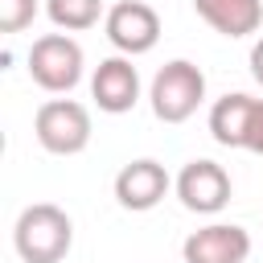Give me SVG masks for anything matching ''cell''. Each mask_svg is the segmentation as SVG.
Wrapping results in <instances>:
<instances>
[{
	"label": "cell",
	"mask_w": 263,
	"mask_h": 263,
	"mask_svg": "<svg viewBox=\"0 0 263 263\" xmlns=\"http://www.w3.org/2000/svg\"><path fill=\"white\" fill-rule=\"evenodd\" d=\"M12 247L25 263H62L74 247V222L53 201H33L12 226Z\"/></svg>",
	"instance_id": "6da1fadb"
},
{
	"label": "cell",
	"mask_w": 263,
	"mask_h": 263,
	"mask_svg": "<svg viewBox=\"0 0 263 263\" xmlns=\"http://www.w3.org/2000/svg\"><path fill=\"white\" fill-rule=\"evenodd\" d=\"M148 99H152V115L160 123H185L205 99V74L193 62L173 58V62H164L156 70Z\"/></svg>",
	"instance_id": "7a4b0ae2"
},
{
	"label": "cell",
	"mask_w": 263,
	"mask_h": 263,
	"mask_svg": "<svg viewBox=\"0 0 263 263\" xmlns=\"http://www.w3.org/2000/svg\"><path fill=\"white\" fill-rule=\"evenodd\" d=\"M82 45L70 33H45L29 45V78L49 90V95H66L82 82Z\"/></svg>",
	"instance_id": "3957f363"
},
{
	"label": "cell",
	"mask_w": 263,
	"mask_h": 263,
	"mask_svg": "<svg viewBox=\"0 0 263 263\" xmlns=\"http://www.w3.org/2000/svg\"><path fill=\"white\" fill-rule=\"evenodd\" d=\"M33 136L53 156H78L90 144V111L78 99H49L33 115Z\"/></svg>",
	"instance_id": "277c9868"
},
{
	"label": "cell",
	"mask_w": 263,
	"mask_h": 263,
	"mask_svg": "<svg viewBox=\"0 0 263 263\" xmlns=\"http://www.w3.org/2000/svg\"><path fill=\"white\" fill-rule=\"evenodd\" d=\"M103 33H107V41H111L119 53L140 58V53L156 49V41H160V16H156V8L144 4V0H119V4L107 8Z\"/></svg>",
	"instance_id": "5b68a950"
},
{
	"label": "cell",
	"mask_w": 263,
	"mask_h": 263,
	"mask_svg": "<svg viewBox=\"0 0 263 263\" xmlns=\"http://www.w3.org/2000/svg\"><path fill=\"white\" fill-rule=\"evenodd\" d=\"M177 197L193 214H218L230 201V173L218 160H189L177 173Z\"/></svg>",
	"instance_id": "8992f818"
},
{
	"label": "cell",
	"mask_w": 263,
	"mask_h": 263,
	"mask_svg": "<svg viewBox=\"0 0 263 263\" xmlns=\"http://www.w3.org/2000/svg\"><path fill=\"white\" fill-rule=\"evenodd\" d=\"M90 99L107 115H123V111L136 107V99H140V74H136V66H132L127 53L103 58L95 66V74H90Z\"/></svg>",
	"instance_id": "52a82bcc"
},
{
	"label": "cell",
	"mask_w": 263,
	"mask_h": 263,
	"mask_svg": "<svg viewBox=\"0 0 263 263\" xmlns=\"http://www.w3.org/2000/svg\"><path fill=\"white\" fill-rule=\"evenodd\" d=\"M181 255H185V263H247L251 234L234 222H214V226L193 230L185 238Z\"/></svg>",
	"instance_id": "ba28073f"
},
{
	"label": "cell",
	"mask_w": 263,
	"mask_h": 263,
	"mask_svg": "<svg viewBox=\"0 0 263 263\" xmlns=\"http://www.w3.org/2000/svg\"><path fill=\"white\" fill-rule=\"evenodd\" d=\"M168 185H173V181H168L164 164L144 156V160H132V164H123V168L115 173V201H119L123 210L144 214V210H152V205L164 201Z\"/></svg>",
	"instance_id": "9c48e42d"
},
{
	"label": "cell",
	"mask_w": 263,
	"mask_h": 263,
	"mask_svg": "<svg viewBox=\"0 0 263 263\" xmlns=\"http://www.w3.org/2000/svg\"><path fill=\"white\" fill-rule=\"evenodd\" d=\"M193 8L222 37H251L263 25V0H193Z\"/></svg>",
	"instance_id": "30bf717a"
},
{
	"label": "cell",
	"mask_w": 263,
	"mask_h": 263,
	"mask_svg": "<svg viewBox=\"0 0 263 263\" xmlns=\"http://www.w3.org/2000/svg\"><path fill=\"white\" fill-rule=\"evenodd\" d=\"M251 111H255V99H251V95H242V90L222 95V99L210 107V136H214L222 148H242V144H247Z\"/></svg>",
	"instance_id": "8fae6325"
},
{
	"label": "cell",
	"mask_w": 263,
	"mask_h": 263,
	"mask_svg": "<svg viewBox=\"0 0 263 263\" xmlns=\"http://www.w3.org/2000/svg\"><path fill=\"white\" fill-rule=\"evenodd\" d=\"M45 12L58 29L66 33H82V29H95L99 16H103V0H45Z\"/></svg>",
	"instance_id": "7c38bea8"
},
{
	"label": "cell",
	"mask_w": 263,
	"mask_h": 263,
	"mask_svg": "<svg viewBox=\"0 0 263 263\" xmlns=\"http://www.w3.org/2000/svg\"><path fill=\"white\" fill-rule=\"evenodd\" d=\"M37 16V0H0V33H21Z\"/></svg>",
	"instance_id": "4fadbf2b"
},
{
	"label": "cell",
	"mask_w": 263,
	"mask_h": 263,
	"mask_svg": "<svg viewBox=\"0 0 263 263\" xmlns=\"http://www.w3.org/2000/svg\"><path fill=\"white\" fill-rule=\"evenodd\" d=\"M247 152H259L263 156V99H255V111H251V123H247Z\"/></svg>",
	"instance_id": "5bb4252c"
},
{
	"label": "cell",
	"mask_w": 263,
	"mask_h": 263,
	"mask_svg": "<svg viewBox=\"0 0 263 263\" xmlns=\"http://www.w3.org/2000/svg\"><path fill=\"white\" fill-rule=\"evenodd\" d=\"M251 74H255V82L263 86V37L251 45Z\"/></svg>",
	"instance_id": "9a60e30c"
}]
</instances>
